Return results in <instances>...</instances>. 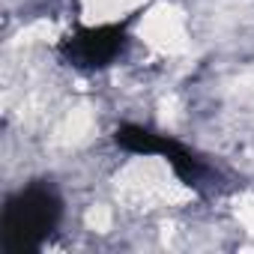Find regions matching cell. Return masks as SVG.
Here are the masks:
<instances>
[{
	"label": "cell",
	"instance_id": "3",
	"mask_svg": "<svg viewBox=\"0 0 254 254\" xmlns=\"http://www.w3.org/2000/svg\"><path fill=\"white\" fill-rule=\"evenodd\" d=\"M129 27L132 21H105V24H84L66 33L57 45L63 63L81 72H99L114 66L129 51Z\"/></svg>",
	"mask_w": 254,
	"mask_h": 254
},
{
	"label": "cell",
	"instance_id": "2",
	"mask_svg": "<svg viewBox=\"0 0 254 254\" xmlns=\"http://www.w3.org/2000/svg\"><path fill=\"white\" fill-rule=\"evenodd\" d=\"M114 144L126 153L135 156H159L171 165V171L177 174V180L189 189H203L206 183L215 180V171L206 165V159L200 153H194L191 147H186L183 141H177L174 135H162L153 132L141 123H120L114 129Z\"/></svg>",
	"mask_w": 254,
	"mask_h": 254
},
{
	"label": "cell",
	"instance_id": "1",
	"mask_svg": "<svg viewBox=\"0 0 254 254\" xmlns=\"http://www.w3.org/2000/svg\"><path fill=\"white\" fill-rule=\"evenodd\" d=\"M63 194L54 180H30L15 189L0 212V251L33 254L60 230Z\"/></svg>",
	"mask_w": 254,
	"mask_h": 254
}]
</instances>
